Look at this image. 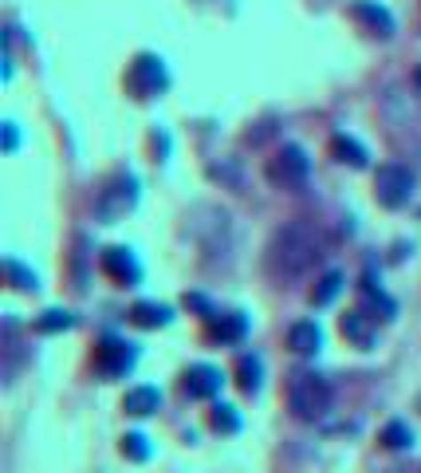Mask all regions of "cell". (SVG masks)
Listing matches in <instances>:
<instances>
[{
    "mask_svg": "<svg viewBox=\"0 0 421 473\" xmlns=\"http://www.w3.org/2000/svg\"><path fill=\"white\" fill-rule=\"evenodd\" d=\"M319 257H323V233L311 221H291L272 236L264 261H268V272L276 280H299Z\"/></svg>",
    "mask_w": 421,
    "mask_h": 473,
    "instance_id": "obj_1",
    "label": "cell"
},
{
    "mask_svg": "<svg viewBox=\"0 0 421 473\" xmlns=\"http://www.w3.org/2000/svg\"><path fill=\"white\" fill-rule=\"evenodd\" d=\"M288 406L296 418L315 422V418H323L331 411V383L323 375H315V371H299L288 387Z\"/></svg>",
    "mask_w": 421,
    "mask_h": 473,
    "instance_id": "obj_2",
    "label": "cell"
},
{
    "mask_svg": "<svg viewBox=\"0 0 421 473\" xmlns=\"http://www.w3.org/2000/svg\"><path fill=\"white\" fill-rule=\"evenodd\" d=\"M374 194L386 209H401L414 194V174L406 166H378L374 174Z\"/></svg>",
    "mask_w": 421,
    "mask_h": 473,
    "instance_id": "obj_3",
    "label": "cell"
},
{
    "mask_svg": "<svg viewBox=\"0 0 421 473\" xmlns=\"http://www.w3.org/2000/svg\"><path fill=\"white\" fill-rule=\"evenodd\" d=\"M307 170H311V162H307V154L299 150V147H280L276 158L268 162V178L276 181V186H283V189L304 186Z\"/></svg>",
    "mask_w": 421,
    "mask_h": 473,
    "instance_id": "obj_4",
    "label": "cell"
},
{
    "mask_svg": "<svg viewBox=\"0 0 421 473\" xmlns=\"http://www.w3.org/2000/svg\"><path fill=\"white\" fill-rule=\"evenodd\" d=\"M134 197H139L134 178H118L115 186L103 189V197H99V217H103V221H115V217H123L126 209L134 205Z\"/></svg>",
    "mask_w": 421,
    "mask_h": 473,
    "instance_id": "obj_5",
    "label": "cell"
},
{
    "mask_svg": "<svg viewBox=\"0 0 421 473\" xmlns=\"http://www.w3.org/2000/svg\"><path fill=\"white\" fill-rule=\"evenodd\" d=\"M95 363H99V371L103 375H126V371L134 367V348L131 343H123V340H103V348H99V355H95Z\"/></svg>",
    "mask_w": 421,
    "mask_h": 473,
    "instance_id": "obj_6",
    "label": "cell"
},
{
    "mask_svg": "<svg viewBox=\"0 0 421 473\" xmlns=\"http://www.w3.org/2000/svg\"><path fill=\"white\" fill-rule=\"evenodd\" d=\"M378 316H366L362 308H354V312H346L343 320H338V327H343V335L354 343V348H370L374 340H378Z\"/></svg>",
    "mask_w": 421,
    "mask_h": 473,
    "instance_id": "obj_7",
    "label": "cell"
},
{
    "mask_svg": "<svg viewBox=\"0 0 421 473\" xmlns=\"http://www.w3.org/2000/svg\"><path fill=\"white\" fill-rule=\"evenodd\" d=\"M103 269L111 272L118 285H139V280H142L139 261H134V253H131V249H123V245H115V249H107V253H103Z\"/></svg>",
    "mask_w": 421,
    "mask_h": 473,
    "instance_id": "obj_8",
    "label": "cell"
},
{
    "mask_svg": "<svg viewBox=\"0 0 421 473\" xmlns=\"http://www.w3.org/2000/svg\"><path fill=\"white\" fill-rule=\"evenodd\" d=\"M131 84L139 95H154V91L166 87V68H162V60L154 56H139V63H134L131 71Z\"/></svg>",
    "mask_w": 421,
    "mask_h": 473,
    "instance_id": "obj_9",
    "label": "cell"
},
{
    "mask_svg": "<svg viewBox=\"0 0 421 473\" xmlns=\"http://www.w3.org/2000/svg\"><path fill=\"white\" fill-rule=\"evenodd\" d=\"M225 383V375L217 367H209V363H197V367H189L186 371V390H189V398H213L217 390H221Z\"/></svg>",
    "mask_w": 421,
    "mask_h": 473,
    "instance_id": "obj_10",
    "label": "cell"
},
{
    "mask_svg": "<svg viewBox=\"0 0 421 473\" xmlns=\"http://www.w3.org/2000/svg\"><path fill=\"white\" fill-rule=\"evenodd\" d=\"M244 332H249V320H244L241 312H228V316H213V324H209V335L221 343H241Z\"/></svg>",
    "mask_w": 421,
    "mask_h": 473,
    "instance_id": "obj_11",
    "label": "cell"
},
{
    "mask_svg": "<svg viewBox=\"0 0 421 473\" xmlns=\"http://www.w3.org/2000/svg\"><path fill=\"white\" fill-rule=\"evenodd\" d=\"M158 403H162V395H158L154 387H134V390H126L123 411H126V414H134V418H146V414L158 411Z\"/></svg>",
    "mask_w": 421,
    "mask_h": 473,
    "instance_id": "obj_12",
    "label": "cell"
},
{
    "mask_svg": "<svg viewBox=\"0 0 421 473\" xmlns=\"http://www.w3.org/2000/svg\"><path fill=\"white\" fill-rule=\"evenodd\" d=\"M319 343H323V332H319V324H291V332H288V348L291 351H299V355H311V351H319Z\"/></svg>",
    "mask_w": 421,
    "mask_h": 473,
    "instance_id": "obj_13",
    "label": "cell"
},
{
    "mask_svg": "<svg viewBox=\"0 0 421 473\" xmlns=\"http://www.w3.org/2000/svg\"><path fill=\"white\" fill-rule=\"evenodd\" d=\"M351 12L359 16V20H366L378 36H393V16L386 12V8H378V4H370V0H354L351 4Z\"/></svg>",
    "mask_w": 421,
    "mask_h": 473,
    "instance_id": "obj_14",
    "label": "cell"
},
{
    "mask_svg": "<svg viewBox=\"0 0 421 473\" xmlns=\"http://www.w3.org/2000/svg\"><path fill=\"white\" fill-rule=\"evenodd\" d=\"M131 320L139 327H166L173 320V312L166 304H154V300H139V304L131 308Z\"/></svg>",
    "mask_w": 421,
    "mask_h": 473,
    "instance_id": "obj_15",
    "label": "cell"
},
{
    "mask_svg": "<svg viewBox=\"0 0 421 473\" xmlns=\"http://www.w3.org/2000/svg\"><path fill=\"white\" fill-rule=\"evenodd\" d=\"M331 154L338 162H346V166H354V170H362L366 158H370V154H366L354 139H346V134H335V139H331Z\"/></svg>",
    "mask_w": 421,
    "mask_h": 473,
    "instance_id": "obj_16",
    "label": "cell"
},
{
    "mask_svg": "<svg viewBox=\"0 0 421 473\" xmlns=\"http://www.w3.org/2000/svg\"><path fill=\"white\" fill-rule=\"evenodd\" d=\"M236 375H241V390H244V395H256V390H260V375H264L260 359H256V355H241Z\"/></svg>",
    "mask_w": 421,
    "mask_h": 473,
    "instance_id": "obj_17",
    "label": "cell"
},
{
    "mask_svg": "<svg viewBox=\"0 0 421 473\" xmlns=\"http://www.w3.org/2000/svg\"><path fill=\"white\" fill-rule=\"evenodd\" d=\"M338 288H343V272H327V277L319 280V288L311 293V304H315V308L331 304V300L338 296Z\"/></svg>",
    "mask_w": 421,
    "mask_h": 473,
    "instance_id": "obj_18",
    "label": "cell"
},
{
    "mask_svg": "<svg viewBox=\"0 0 421 473\" xmlns=\"http://www.w3.org/2000/svg\"><path fill=\"white\" fill-rule=\"evenodd\" d=\"M362 293H366V304H370L374 312H382V320H393V316H398V308H393V300H390L386 293H382V288H374L370 280H366V288H362Z\"/></svg>",
    "mask_w": 421,
    "mask_h": 473,
    "instance_id": "obj_19",
    "label": "cell"
},
{
    "mask_svg": "<svg viewBox=\"0 0 421 473\" xmlns=\"http://www.w3.org/2000/svg\"><path fill=\"white\" fill-rule=\"evenodd\" d=\"M409 442H414V434H409L406 422H390L386 430H382V445H390V450H406Z\"/></svg>",
    "mask_w": 421,
    "mask_h": 473,
    "instance_id": "obj_20",
    "label": "cell"
},
{
    "mask_svg": "<svg viewBox=\"0 0 421 473\" xmlns=\"http://www.w3.org/2000/svg\"><path fill=\"white\" fill-rule=\"evenodd\" d=\"M209 422H213V430H217V434H236V430H241V418H236L233 406H217Z\"/></svg>",
    "mask_w": 421,
    "mask_h": 473,
    "instance_id": "obj_21",
    "label": "cell"
},
{
    "mask_svg": "<svg viewBox=\"0 0 421 473\" xmlns=\"http://www.w3.org/2000/svg\"><path fill=\"white\" fill-rule=\"evenodd\" d=\"M40 332H68L71 327V312H60V308H52V312H44L40 320H36Z\"/></svg>",
    "mask_w": 421,
    "mask_h": 473,
    "instance_id": "obj_22",
    "label": "cell"
},
{
    "mask_svg": "<svg viewBox=\"0 0 421 473\" xmlns=\"http://www.w3.org/2000/svg\"><path fill=\"white\" fill-rule=\"evenodd\" d=\"M123 453H126V458H134V461H146V458H150V445H146L142 434H126V438H123Z\"/></svg>",
    "mask_w": 421,
    "mask_h": 473,
    "instance_id": "obj_23",
    "label": "cell"
},
{
    "mask_svg": "<svg viewBox=\"0 0 421 473\" xmlns=\"http://www.w3.org/2000/svg\"><path fill=\"white\" fill-rule=\"evenodd\" d=\"M4 272H8V280H12L16 288H24V293H28V288H36V277H32L28 269L16 265V261H4Z\"/></svg>",
    "mask_w": 421,
    "mask_h": 473,
    "instance_id": "obj_24",
    "label": "cell"
},
{
    "mask_svg": "<svg viewBox=\"0 0 421 473\" xmlns=\"http://www.w3.org/2000/svg\"><path fill=\"white\" fill-rule=\"evenodd\" d=\"M16 142H20V139H16V126L4 123V150H16Z\"/></svg>",
    "mask_w": 421,
    "mask_h": 473,
    "instance_id": "obj_25",
    "label": "cell"
},
{
    "mask_svg": "<svg viewBox=\"0 0 421 473\" xmlns=\"http://www.w3.org/2000/svg\"><path fill=\"white\" fill-rule=\"evenodd\" d=\"M386 473H421V469H414V466H393V469H386Z\"/></svg>",
    "mask_w": 421,
    "mask_h": 473,
    "instance_id": "obj_26",
    "label": "cell"
},
{
    "mask_svg": "<svg viewBox=\"0 0 421 473\" xmlns=\"http://www.w3.org/2000/svg\"><path fill=\"white\" fill-rule=\"evenodd\" d=\"M414 87L421 91V63H417V71H414Z\"/></svg>",
    "mask_w": 421,
    "mask_h": 473,
    "instance_id": "obj_27",
    "label": "cell"
}]
</instances>
